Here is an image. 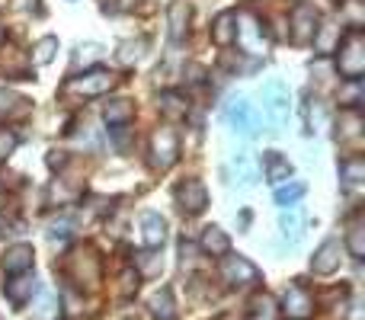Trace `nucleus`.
Wrapping results in <instances>:
<instances>
[{"mask_svg":"<svg viewBox=\"0 0 365 320\" xmlns=\"http://www.w3.org/2000/svg\"><path fill=\"white\" fill-rule=\"evenodd\" d=\"M221 115H225V125L231 128V132L244 135V138H253V135H259V128H263L259 109L253 106L244 93L231 96V100L225 103V109H221Z\"/></svg>","mask_w":365,"mask_h":320,"instance_id":"obj_1","label":"nucleus"},{"mask_svg":"<svg viewBox=\"0 0 365 320\" xmlns=\"http://www.w3.org/2000/svg\"><path fill=\"white\" fill-rule=\"evenodd\" d=\"M336 68H340V77L343 81H362L365 74V36L362 29H353L349 36L340 38L336 45Z\"/></svg>","mask_w":365,"mask_h":320,"instance_id":"obj_2","label":"nucleus"},{"mask_svg":"<svg viewBox=\"0 0 365 320\" xmlns=\"http://www.w3.org/2000/svg\"><path fill=\"white\" fill-rule=\"evenodd\" d=\"M259 103H263V115L272 125V132H282V125L289 122V113H292V93L282 81H269L259 93Z\"/></svg>","mask_w":365,"mask_h":320,"instance_id":"obj_3","label":"nucleus"},{"mask_svg":"<svg viewBox=\"0 0 365 320\" xmlns=\"http://www.w3.org/2000/svg\"><path fill=\"white\" fill-rule=\"evenodd\" d=\"M64 272H68L71 282L87 291H93L96 285H100V259H96V253L90 250V247L71 250L68 259H64Z\"/></svg>","mask_w":365,"mask_h":320,"instance_id":"obj_4","label":"nucleus"},{"mask_svg":"<svg viewBox=\"0 0 365 320\" xmlns=\"http://www.w3.org/2000/svg\"><path fill=\"white\" fill-rule=\"evenodd\" d=\"M119 83V77L113 74V71H103V68H93V71H87V74H81V77H71L68 83L61 87V93L64 96H103V93H109V90Z\"/></svg>","mask_w":365,"mask_h":320,"instance_id":"obj_5","label":"nucleus"},{"mask_svg":"<svg viewBox=\"0 0 365 320\" xmlns=\"http://www.w3.org/2000/svg\"><path fill=\"white\" fill-rule=\"evenodd\" d=\"M234 42L247 55H266L269 51V38H266V29L257 13H237V36H234Z\"/></svg>","mask_w":365,"mask_h":320,"instance_id":"obj_6","label":"nucleus"},{"mask_svg":"<svg viewBox=\"0 0 365 320\" xmlns=\"http://www.w3.org/2000/svg\"><path fill=\"white\" fill-rule=\"evenodd\" d=\"M180 158V135L170 125H160L151 135V167L154 170H170Z\"/></svg>","mask_w":365,"mask_h":320,"instance_id":"obj_7","label":"nucleus"},{"mask_svg":"<svg viewBox=\"0 0 365 320\" xmlns=\"http://www.w3.org/2000/svg\"><path fill=\"white\" fill-rule=\"evenodd\" d=\"M221 276H225V282L234 285V289H250V285L259 282V269L250 259L227 257V253H225V259H221Z\"/></svg>","mask_w":365,"mask_h":320,"instance_id":"obj_8","label":"nucleus"},{"mask_svg":"<svg viewBox=\"0 0 365 320\" xmlns=\"http://www.w3.org/2000/svg\"><path fill=\"white\" fill-rule=\"evenodd\" d=\"M225 176H227V182L247 189V186H253V182H257L259 163H257V158H253L250 151H237L231 160L225 163Z\"/></svg>","mask_w":365,"mask_h":320,"instance_id":"obj_9","label":"nucleus"},{"mask_svg":"<svg viewBox=\"0 0 365 320\" xmlns=\"http://www.w3.org/2000/svg\"><path fill=\"white\" fill-rule=\"evenodd\" d=\"M282 311L289 314V320H304L314 314V298H311V291L304 289V285H289L282 295Z\"/></svg>","mask_w":365,"mask_h":320,"instance_id":"obj_10","label":"nucleus"},{"mask_svg":"<svg viewBox=\"0 0 365 320\" xmlns=\"http://www.w3.org/2000/svg\"><path fill=\"white\" fill-rule=\"evenodd\" d=\"M173 195H177V205L186 215H199V212H205V205H208V189L202 186L199 180H182Z\"/></svg>","mask_w":365,"mask_h":320,"instance_id":"obj_11","label":"nucleus"},{"mask_svg":"<svg viewBox=\"0 0 365 320\" xmlns=\"http://www.w3.org/2000/svg\"><path fill=\"white\" fill-rule=\"evenodd\" d=\"M314 29H317V10L311 4H298L292 10V42L308 45L314 38Z\"/></svg>","mask_w":365,"mask_h":320,"instance_id":"obj_12","label":"nucleus"},{"mask_svg":"<svg viewBox=\"0 0 365 320\" xmlns=\"http://www.w3.org/2000/svg\"><path fill=\"white\" fill-rule=\"evenodd\" d=\"M340 259H343V244L340 240H324L321 247H317V253L311 257V269L317 272V276H330V272L340 269Z\"/></svg>","mask_w":365,"mask_h":320,"instance_id":"obj_13","label":"nucleus"},{"mask_svg":"<svg viewBox=\"0 0 365 320\" xmlns=\"http://www.w3.org/2000/svg\"><path fill=\"white\" fill-rule=\"evenodd\" d=\"M304 224H308V215H304V208H285V212L279 215V234H282V240L289 247L302 244Z\"/></svg>","mask_w":365,"mask_h":320,"instance_id":"obj_14","label":"nucleus"},{"mask_svg":"<svg viewBox=\"0 0 365 320\" xmlns=\"http://www.w3.org/2000/svg\"><path fill=\"white\" fill-rule=\"evenodd\" d=\"M340 38H343V26L334 23V19H324V23H317L314 38H311V42H314L317 55H330V51H336Z\"/></svg>","mask_w":365,"mask_h":320,"instance_id":"obj_15","label":"nucleus"},{"mask_svg":"<svg viewBox=\"0 0 365 320\" xmlns=\"http://www.w3.org/2000/svg\"><path fill=\"white\" fill-rule=\"evenodd\" d=\"M234 36H237V13L234 10L218 13L212 23V42L218 48H227V45H234Z\"/></svg>","mask_w":365,"mask_h":320,"instance_id":"obj_16","label":"nucleus"},{"mask_svg":"<svg viewBox=\"0 0 365 320\" xmlns=\"http://www.w3.org/2000/svg\"><path fill=\"white\" fill-rule=\"evenodd\" d=\"M32 247L29 244H16L4 253V272L6 276H19V272H29L32 269Z\"/></svg>","mask_w":365,"mask_h":320,"instance_id":"obj_17","label":"nucleus"},{"mask_svg":"<svg viewBox=\"0 0 365 320\" xmlns=\"http://www.w3.org/2000/svg\"><path fill=\"white\" fill-rule=\"evenodd\" d=\"M263 176H266V182H272V186H279V182H289L292 180V163H289V158H282L279 151H269L263 158Z\"/></svg>","mask_w":365,"mask_h":320,"instance_id":"obj_18","label":"nucleus"},{"mask_svg":"<svg viewBox=\"0 0 365 320\" xmlns=\"http://www.w3.org/2000/svg\"><path fill=\"white\" fill-rule=\"evenodd\" d=\"M141 240H145V247H151V250L160 247L167 240V221L154 212L141 215Z\"/></svg>","mask_w":365,"mask_h":320,"instance_id":"obj_19","label":"nucleus"},{"mask_svg":"<svg viewBox=\"0 0 365 320\" xmlns=\"http://www.w3.org/2000/svg\"><path fill=\"white\" fill-rule=\"evenodd\" d=\"M167 26H170V38L182 42L189 32V4L186 0H173L170 10H167Z\"/></svg>","mask_w":365,"mask_h":320,"instance_id":"obj_20","label":"nucleus"},{"mask_svg":"<svg viewBox=\"0 0 365 320\" xmlns=\"http://www.w3.org/2000/svg\"><path fill=\"white\" fill-rule=\"evenodd\" d=\"M6 298H10L13 304H26L32 298V291H36V276H29V272H19V276H13L10 282L4 285Z\"/></svg>","mask_w":365,"mask_h":320,"instance_id":"obj_21","label":"nucleus"},{"mask_svg":"<svg viewBox=\"0 0 365 320\" xmlns=\"http://www.w3.org/2000/svg\"><path fill=\"white\" fill-rule=\"evenodd\" d=\"M103 119L113 128H125L128 122L135 119V103L132 100H109L106 109H103Z\"/></svg>","mask_w":365,"mask_h":320,"instance_id":"obj_22","label":"nucleus"},{"mask_svg":"<svg viewBox=\"0 0 365 320\" xmlns=\"http://www.w3.org/2000/svg\"><path fill=\"white\" fill-rule=\"evenodd\" d=\"M362 128H365V119H362V113L356 106H346L340 113V128H336V138L340 141H349V138H359L362 135Z\"/></svg>","mask_w":365,"mask_h":320,"instance_id":"obj_23","label":"nucleus"},{"mask_svg":"<svg viewBox=\"0 0 365 320\" xmlns=\"http://www.w3.org/2000/svg\"><path fill=\"white\" fill-rule=\"evenodd\" d=\"M158 106H160V115H164V119H170V122H180V119H186V115H189V103L182 100L180 93H173V90L160 93Z\"/></svg>","mask_w":365,"mask_h":320,"instance_id":"obj_24","label":"nucleus"},{"mask_svg":"<svg viewBox=\"0 0 365 320\" xmlns=\"http://www.w3.org/2000/svg\"><path fill=\"white\" fill-rule=\"evenodd\" d=\"M202 250L212 253V257H225L227 250H231V237H227L221 227H205V234H202Z\"/></svg>","mask_w":365,"mask_h":320,"instance_id":"obj_25","label":"nucleus"},{"mask_svg":"<svg viewBox=\"0 0 365 320\" xmlns=\"http://www.w3.org/2000/svg\"><path fill=\"white\" fill-rule=\"evenodd\" d=\"M0 71H6L13 77H26L29 74V61H26V55L19 48H0Z\"/></svg>","mask_w":365,"mask_h":320,"instance_id":"obj_26","label":"nucleus"},{"mask_svg":"<svg viewBox=\"0 0 365 320\" xmlns=\"http://www.w3.org/2000/svg\"><path fill=\"white\" fill-rule=\"evenodd\" d=\"M340 180H343V186H346L349 192L359 189L362 180H365V160L362 158H346L340 163Z\"/></svg>","mask_w":365,"mask_h":320,"instance_id":"obj_27","label":"nucleus"},{"mask_svg":"<svg viewBox=\"0 0 365 320\" xmlns=\"http://www.w3.org/2000/svg\"><path fill=\"white\" fill-rule=\"evenodd\" d=\"M26 113V100L13 90L0 87V119H13V115H23Z\"/></svg>","mask_w":365,"mask_h":320,"instance_id":"obj_28","label":"nucleus"},{"mask_svg":"<svg viewBox=\"0 0 365 320\" xmlns=\"http://www.w3.org/2000/svg\"><path fill=\"white\" fill-rule=\"evenodd\" d=\"M308 192V186H304L302 180H292V182H279L276 186V202L282 208H289V205H295L298 199H302V195Z\"/></svg>","mask_w":365,"mask_h":320,"instance_id":"obj_29","label":"nucleus"},{"mask_svg":"<svg viewBox=\"0 0 365 320\" xmlns=\"http://www.w3.org/2000/svg\"><path fill=\"white\" fill-rule=\"evenodd\" d=\"M151 314L158 320H173V317H177V308H173V291L170 289H160L158 295L151 298Z\"/></svg>","mask_w":365,"mask_h":320,"instance_id":"obj_30","label":"nucleus"},{"mask_svg":"<svg viewBox=\"0 0 365 320\" xmlns=\"http://www.w3.org/2000/svg\"><path fill=\"white\" fill-rule=\"evenodd\" d=\"M346 247H349V253H353L356 259L365 257V224H362V221H353V224H349Z\"/></svg>","mask_w":365,"mask_h":320,"instance_id":"obj_31","label":"nucleus"},{"mask_svg":"<svg viewBox=\"0 0 365 320\" xmlns=\"http://www.w3.org/2000/svg\"><path fill=\"white\" fill-rule=\"evenodd\" d=\"M55 51H58V38L55 36H45V38H38L32 61H36V64H48L51 58H55Z\"/></svg>","mask_w":365,"mask_h":320,"instance_id":"obj_32","label":"nucleus"},{"mask_svg":"<svg viewBox=\"0 0 365 320\" xmlns=\"http://www.w3.org/2000/svg\"><path fill=\"white\" fill-rule=\"evenodd\" d=\"M336 100L343 103V109H346V106H359V103H362V81H346V87L336 93Z\"/></svg>","mask_w":365,"mask_h":320,"instance_id":"obj_33","label":"nucleus"},{"mask_svg":"<svg viewBox=\"0 0 365 320\" xmlns=\"http://www.w3.org/2000/svg\"><path fill=\"white\" fill-rule=\"evenodd\" d=\"M145 38H135V42H122L119 45V61L122 64H132V61H138L141 55H145Z\"/></svg>","mask_w":365,"mask_h":320,"instance_id":"obj_34","label":"nucleus"},{"mask_svg":"<svg viewBox=\"0 0 365 320\" xmlns=\"http://www.w3.org/2000/svg\"><path fill=\"white\" fill-rule=\"evenodd\" d=\"M308 125H311V132H321V128H327V109H324L321 100H311V106H308Z\"/></svg>","mask_w":365,"mask_h":320,"instance_id":"obj_35","label":"nucleus"},{"mask_svg":"<svg viewBox=\"0 0 365 320\" xmlns=\"http://www.w3.org/2000/svg\"><path fill=\"white\" fill-rule=\"evenodd\" d=\"M96 58H100V45H93V42L77 45L74 48V68H81V64H93Z\"/></svg>","mask_w":365,"mask_h":320,"instance_id":"obj_36","label":"nucleus"},{"mask_svg":"<svg viewBox=\"0 0 365 320\" xmlns=\"http://www.w3.org/2000/svg\"><path fill=\"white\" fill-rule=\"evenodd\" d=\"M36 317H38V320H55V317H58V301H55V295H51V291H45V295H42Z\"/></svg>","mask_w":365,"mask_h":320,"instance_id":"obj_37","label":"nucleus"},{"mask_svg":"<svg viewBox=\"0 0 365 320\" xmlns=\"http://www.w3.org/2000/svg\"><path fill=\"white\" fill-rule=\"evenodd\" d=\"M138 266L145 276H158L164 269V259H158V253H138Z\"/></svg>","mask_w":365,"mask_h":320,"instance_id":"obj_38","label":"nucleus"},{"mask_svg":"<svg viewBox=\"0 0 365 320\" xmlns=\"http://www.w3.org/2000/svg\"><path fill=\"white\" fill-rule=\"evenodd\" d=\"M119 291H122V295H135V291H138V272H135V269H125V272H122V276H119Z\"/></svg>","mask_w":365,"mask_h":320,"instance_id":"obj_39","label":"nucleus"},{"mask_svg":"<svg viewBox=\"0 0 365 320\" xmlns=\"http://www.w3.org/2000/svg\"><path fill=\"white\" fill-rule=\"evenodd\" d=\"M13 151H16V135L4 128V132H0V160H6Z\"/></svg>","mask_w":365,"mask_h":320,"instance_id":"obj_40","label":"nucleus"},{"mask_svg":"<svg viewBox=\"0 0 365 320\" xmlns=\"http://www.w3.org/2000/svg\"><path fill=\"white\" fill-rule=\"evenodd\" d=\"M349 26H353V29H359L362 26V10H359V4H356V0H349Z\"/></svg>","mask_w":365,"mask_h":320,"instance_id":"obj_41","label":"nucleus"},{"mask_svg":"<svg viewBox=\"0 0 365 320\" xmlns=\"http://www.w3.org/2000/svg\"><path fill=\"white\" fill-rule=\"evenodd\" d=\"M64 160H68V158H64L61 151H51V158H48V167H64Z\"/></svg>","mask_w":365,"mask_h":320,"instance_id":"obj_42","label":"nucleus"},{"mask_svg":"<svg viewBox=\"0 0 365 320\" xmlns=\"http://www.w3.org/2000/svg\"><path fill=\"white\" fill-rule=\"evenodd\" d=\"M135 4H138V0H122V4H119V6H122V10H132V6H135Z\"/></svg>","mask_w":365,"mask_h":320,"instance_id":"obj_43","label":"nucleus"},{"mask_svg":"<svg viewBox=\"0 0 365 320\" xmlns=\"http://www.w3.org/2000/svg\"><path fill=\"white\" fill-rule=\"evenodd\" d=\"M0 42H4V29H0Z\"/></svg>","mask_w":365,"mask_h":320,"instance_id":"obj_44","label":"nucleus"}]
</instances>
